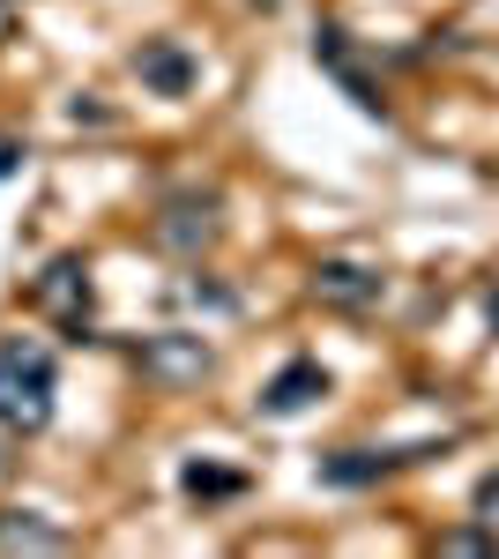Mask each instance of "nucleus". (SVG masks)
<instances>
[{
	"label": "nucleus",
	"instance_id": "6",
	"mask_svg": "<svg viewBox=\"0 0 499 559\" xmlns=\"http://www.w3.org/2000/svg\"><path fill=\"white\" fill-rule=\"evenodd\" d=\"M313 299L343 306V313H366V306H380V269H366V261H321L313 269Z\"/></svg>",
	"mask_w": 499,
	"mask_h": 559
},
{
	"label": "nucleus",
	"instance_id": "9",
	"mask_svg": "<svg viewBox=\"0 0 499 559\" xmlns=\"http://www.w3.org/2000/svg\"><path fill=\"white\" fill-rule=\"evenodd\" d=\"M313 60H321V68H329L335 83L351 90V105H358V112H388V97H380V90L366 83V75H358V60H351L343 31H321V38H313Z\"/></svg>",
	"mask_w": 499,
	"mask_h": 559
},
{
	"label": "nucleus",
	"instance_id": "5",
	"mask_svg": "<svg viewBox=\"0 0 499 559\" xmlns=\"http://www.w3.org/2000/svg\"><path fill=\"white\" fill-rule=\"evenodd\" d=\"M134 75H142L150 97H187V90L202 83V60H194L179 38H142L134 45Z\"/></svg>",
	"mask_w": 499,
	"mask_h": 559
},
{
	"label": "nucleus",
	"instance_id": "13",
	"mask_svg": "<svg viewBox=\"0 0 499 559\" xmlns=\"http://www.w3.org/2000/svg\"><path fill=\"white\" fill-rule=\"evenodd\" d=\"M440 552H499V537H485V530H448Z\"/></svg>",
	"mask_w": 499,
	"mask_h": 559
},
{
	"label": "nucleus",
	"instance_id": "1",
	"mask_svg": "<svg viewBox=\"0 0 499 559\" xmlns=\"http://www.w3.org/2000/svg\"><path fill=\"white\" fill-rule=\"evenodd\" d=\"M52 395H60L52 350L31 344V336H0V426L8 432H45L52 426Z\"/></svg>",
	"mask_w": 499,
	"mask_h": 559
},
{
	"label": "nucleus",
	"instance_id": "17",
	"mask_svg": "<svg viewBox=\"0 0 499 559\" xmlns=\"http://www.w3.org/2000/svg\"><path fill=\"white\" fill-rule=\"evenodd\" d=\"M0 38H8V0H0Z\"/></svg>",
	"mask_w": 499,
	"mask_h": 559
},
{
	"label": "nucleus",
	"instance_id": "2",
	"mask_svg": "<svg viewBox=\"0 0 499 559\" xmlns=\"http://www.w3.org/2000/svg\"><path fill=\"white\" fill-rule=\"evenodd\" d=\"M31 306L68 329V344H90V261L83 254L45 261V276L31 284Z\"/></svg>",
	"mask_w": 499,
	"mask_h": 559
},
{
	"label": "nucleus",
	"instance_id": "14",
	"mask_svg": "<svg viewBox=\"0 0 499 559\" xmlns=\"http://www.w3.org/2000/svg\"><path fill=\"white\" fill-rule=\"evenodd\" d=\"M477 515H485V522L499 530V471H485V477H477Z\"/></svg>",
	"mask_w": 499,
	"mask_h": 559
},
{
	"label": "nucleus",
	"instance_id": "8",
	"mask_svg": "<svg viewBox=\"0 0 499 559\" xmlns=\"http://www.w3.org/2000/svg\"><path fill=\"white\" fill-rule=\"evenodd\" d=\"M321 395H329V373H321L313 358H292V366L261 388L253 403H261V418H298V411H306V403H321Z\"/></svg>",
	"mask_w": 499,
	"mask_h": 559
},
{
	"label": "nucleus",
	"instance_id": "16",
	"mask_svg": "<svg viewBox=\"0 0 499 559\" xmlns=\"http://www.w3.org/2000/svg\"><path fill=\"white\" fill-rule=\"evenodd\" d=\"M485 313H492V329H499V284H492V299H485Z\"/></svg>",
	"mask_w": 499,
	"mask_h": 559
},
{
	"label": "nucleus",
	"instance_id": "7",
	"mask_svg": "<svg viewBox=\"0 0 499 559\" xmlns=\"http://www.w3.org/2000/svg\"><path fill=\"white\" fill-rule=\"evenodd\" d=\"M425 455H440V448H343V455H321V485H373V477L403 471V463H425Z\"/></svg>",
	"mask_w": 499,
	"mask_h": 559
},
{
	"label": "nucleus",
	"instance_id": "10",
	"mask_svg": "<svg viewBox=\"0 0 499 559\" xmlns=\"http://www.w3.org/2000/svg\"><path fill=\"white\" fill-rule=\"evenodd\" d=\"M75 537L68 530H52L38 515H0V552H68Z\"/></svg>",
	"mask_w": 499,
	"mask_h": 559
},
{
	"label": "nucleus",
	"instance_id": "3",
	"mask_svg": "<svg viewBox=\"0 0 499 559\" xmlns=\"http://www.w3.org/2000/svg\"><path fill=\"white\" fill-rule=\"evenodd\" d=\"M224 239V216H216V194H171L165 210H157V247H171V254L202 261L209 247Z\"/></svg>",
	"mask_w": 499,
	"mask_h": 559
},
{
	"label": "nucleus",
	"instance_id": "12",
	"mask_svg": "<svg viewBox=\"0 0 499 559\" xmlns=\"http://www.w3.org/2000/svg\"><path fill=\"white\" fill-rule=\"evenodd\" d=\"M179 299L202 306V313H239V292H224V284H209V276H187V284H179Z\"/></svg>",
	"mask_w": 499,
	"mask_h": 559
},
{
	"label": "nucleus",
	"instance_id": "15",
	"mask_svg": "<svg viewBox=\"0 0 499 559\" xmlns=\"http://www.w3.org/2000/svg\"><path fill=\"white\" fill-rule=\"evenodd\" d=\"M15 165H23V142H8V134H0V179H15Z\"/></svg>",
	"mask_w": 499,
	"mask_h": 559
},
{
	"label": "nucleus",
	"instance_id": "11",
	"mask_svg": "<svg viewBox=\"0 0 499 559\" xmlns=\"http://www.w3.org/2000/svg\"><path fill=\"white\" fill-rule=\"evenodd\" d=\"M179 485H187L194 500H231L247 477H239V471H216V463H187V471H179Z\"/></svg>",
	"mask_w": 499,
	"mask_h": 559
},
{
	"label": "nucleus",
	"instance_id": "4",
	"mask_svg": "<svg viewBox=\"0 0 499 559\" xmlns=\"http://www.w3.org/2000/svg\"><path fill=\"white\" fill-rule=\"evenodd\" d=\"M134 366H142L150 381H165V388H187L216 366V350H209L202 336H187V329H171V336H150V344L134 350Z\"/></svg>",
	"mask_w": 499,
	"mask_h": 559
}]
</instances>
